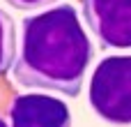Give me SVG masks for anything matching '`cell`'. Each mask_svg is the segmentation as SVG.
<instances>
[{
    "label": "cell",
    "mask_w": 131,
    "mask_h": 127,
    "mask_svg": "<svg viewBox=\"0 0 131 127\" xmlns=\"http://www.w3.org/2000/svg\"><path fill=\"white\" fill-rule=\"evenodd\" d=\"M92 42L74 5H55L21 21L18 44L9 67L12 81L28 90L78 97Z\"/></svg>",
    "instance_id": "cell-1"
},
{
    "label": "cell",
    "mask_w": 131,
    "mask_h": 127,
    "mask_svg": "<svg viewBox=\"0 0 131 127\" xmlns=\"http://www.w3.org/2000/svg\"><path fill=\"white\" fill-rule=\"evenodd\" d=\"M90 109L108 125L131 127V53L106 56L92 72Z\"/></svg>",
    "instance_id": "cell-2"
},
{
    "label": "cell",
    "mask_w": 131,
    "mask_h": 127,
    "mask_svg": "<svg viewBox=\"0 0 131 127\" xmlns=\"http://www.w3.org/2000/svg\"><path fill=\"white\" fill-rule=\"evenodd\" d=\"M81 9L101 49H131V0H81Z\"/></svg>",
    "instance_id": "cell-3"
},
{
    "label": "cell",
    "mask_w": 131,
    "mask_h": 127,
    "mask_svg": "<svg viewBox=\"0 0 131 127\" xmlns=\"http://www.w3.org/2000/svg\"><path fill=\"white\" fill-rule=\"evenodd\" d=\"M9 127H71L69 106L46 93H23L9 104Z\"/></svg>",
    "instance_id": "cell-4"
},
{
    "label": "cell",
    "mask_w": 131,
    "mask_h": 127,
    "mask_svg": "<svg viewBox=\"0 0 131 127\" xmlns=\"http://www.w3.org/2000/svg\"><path fill=\"white\" fill-rule=\"evenodd\" d=\"M16 51V32H14V21L12 16L0 9V74H5L12 67Z\"/></svg>",
    "instance_id": "cell-5"
},
{
    "label": "cell",
    "mask_w": 131,
    "mask_h": 127,
    "mask_svg": "<svg viewBox=\"0 0 131 127\" xmlns=\"http://www.w3.org/2000/svg\"><path fill=\"white\" fill-rule=\"evenodd\" d=\"M9 7L18 9V12H35V9H41V7H48L58 0H5Z\"/></svg>",
    "instance_id": "cell-6"
},
{
    "label": "cell",
    "mask_w": 131,
    "mask_h": 127,
    "mask_svg": "<svg viewBox=\"0 0 131 127\" xmlns=\"http://www.w3.org/2000/svg\"><path fill=\"white\" fill-rule=\"evenodd\" d=\"M0 127H9V123H5V120H2V116H0Z\"/></svg>",
    "instance_id": "cell-7"
}]
</instances>
